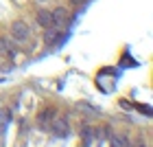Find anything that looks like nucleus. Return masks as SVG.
Masks as SVG:
<instances>
[{
    "mask_svg": "<svg viewBox=\"0 0 153 147\" xmlns=\"http://www.w3.org/2000/svg\"><path fill=\"white\" fill-rule=\"evenodd\" d=\"M29 38H31L29 24L22 22V20H16V22L11 24V40H13V42H26Z\"/></svg>",
    "mask_w": 153,
    "mask_h": 147,
    "instance_id": "f257e3e1",
    "label": "nucleus"
},
{
    "mask_svg": "<svg viewBox=\"0 0 153 147\" xmlns=\"http://www.w3.org/2000/svg\"><path fill=\"white\" fill-rule=\"evenodd\" d=\"M51 16H53V26L55 29H64V26H68V22H70L68 11L64 9V7H57L55 11H51Z\"/></svg>",
    "mask_w": 153,
    "mask_h": 147,
    "instance_id": "f03ea898",
    "label": "nucleus"
},
{
    "mask_svg": "<svg viewBox=\"0 0 153 147\" xmlns=\"http://www.w3.org/2000/svg\"><path fill=\"white\" fill-rule=\"evenodd\" d=\"M48 130H51L55 136H59V138H66L68 134H70V128H68V123L64 121V118H53L51 125H48Z\"/></svg>",
    "mask_w": 153,
    "mask_h": 147,
    "instance_id": "7ed1b4c3",
    "label": "nucleus"
},
{
    "mask_svg": "<svg viewBox=\"0 0 153 147\" xmlns=\"http://www.w3.org/2000/svg\"><path fill=\"white\" fill-rule=\"evenodd\" d=\"M0 55L2 57H13L16 55V42L11 38H0Z\"/></svg>",
    "mask_w": 153,
    "mask_h": 147,
    "instance_id": "20e7f679",
    "label": "nucleus"
},
{
    "mask_svg": "<svg viewBox=\"0 0 153 147\" xmlns=\"http://www.w3.org/2000/svg\"><path fill=\"white\" fill-rule=\"evenodd\" d=\"M37 22L44 26V29H51V26H53V16H51V11H46V9L37 11Z\"/></svg>",
    "mask_w": 153,
    "mask_h": 147,
    "instance_id": "39448f33",
    "label": "nucleus"
},
{
    "mask_svg": "<svg viewBox=\"0 0 153 147\" xmlns=\"http://www.w3.org/2000/svg\"><path fill=\"white\" fill-rule=\"evenodd\" d=\"M109 147H129V141L123 134H112L109 136Z\"/></svg>",
    "mask_w": 153,
    "mask_h": 147,
    "instance_id": "423d86ee",
    "label": "nucleus"
},
{
    "mask_svg": "<svg viewBox=\"0 0 153 147\" xmlns=\"http://www.w3.org/2000/svg\"><path fill=\"white\" fill-rule=\"evenodd\" d=\"M57 40H59V29H55V26L46 29V33H44V42L46 44H55Z\"/></svg>",
    "mask_w": 153,
    "mask_h": 147,
    "instance_id": "0eeeda50",
    "label": "nucleus"
},
{
    "mask_svg": "<svg viewBox=\"0 0 153 147\" xmlns=\"http://www.w3.org/2000/svg\"><path fill=\"white\" fill-rule=\"evenodd\" d=\"M48 116H53V110H44V112L39 114V123L44 125V128H46V121H48Z\"/></svg>",
    "mask_w": 153,
    "mask_h": 147,
    "instance_id": "6e6552de",
    "label": "nucleus"
},
{
    "mask_svg": "<svg viewBox=\"0 0 153 147\" xmlns=\"http://www.w3.org/2000/svg\"><path fill=\"white\" fill-rule=\"evenodd\" d=\"M72 4H76V7H81V4H85V0H70Z\"/></svg>",
    "mask_w": 153,
    "mask_h": 147,
    "instance_id": "1a4fd4ad",
    "label": "nucleus"
}]
</instances>
